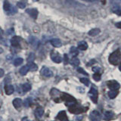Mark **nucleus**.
<instances>
[{"label": "nucleus", "instance_id": "f257e3e1", "mask_svg": "<svg viewBox=\"0 0 121 121\" xmlns=\"http://www.w3.org/2000/svg\"><path fill=\"white\" fill-rule=\"evenodd\" d=\"M109 62L112 65H118L121 62V52L120 50H116L111 53L108 58Z\"/></svg>", "mask_w": 121, "mask_h": 121}, {"label": "nucleus", "instance_id": "f03ea898", "mask_svg": "<svg viewBox=\"0 0 121 121\" xmlns=\"http://www.w3.org/2000/svg\"><path fill=\"white\" fill-rule=\"evenodd\" d=\"M61 98H62L63 101H65L66 104L67 105H69V106L77 103V101H76L75 98H73V96H71L70 95H69V94L64 93L62 95V96H61Z\"/></svg>", "mask_w": 121, "mask_h": 121}, {"label": "nucleus", "instance_id": "7ed1b4c3", "mask_svg": "<svg viewBox=\"0 0 121 121\" xmlns=\"http://www.w3.org/2000/svg\"><path fill=\"white\" fill-rule=\"evenodd\" d=\"M68 110H69V111L70 113H75V114H79V113H81L85 111V109H83L82 107L76 105V104L69 106V109Z\"/></svg>", "mask_w": 121, "mask_h": 121}, {"label": "nucleus", "instance_id": "20e7f679", "mask_svg": "<svg viewBox=\"0 0 121 121\" xmlns=\"http://www.w3.org/2000/svg\"><path fill=\"white\" fill-rule=\"evenodd\" d=\"M98 90L96 88H95V87H92L91 89L89 90V95L90 97V98L92 99V101L94 102V103H97L98 101Z\"/></svg>", "mask_w": 121, "mask_h": 121}, {"label": "nucleus", "instance_id": "39448f33", "mask_svg": "<svg viewBox=\"0 0 121 121\" xmlns=\"http://www.w3.org/2000/svg\"><path fill=\"white\" fill-rule=\"evenodd\" d=\"M107 86L111 90H119L120 89V84L116 80H110L107 82Z\"/></svg>", "mask_w": 121, "mask_h": 121}, {"label": "nucleus", "instance_id": "423d86ee", "mask_svg": "<svg viewBox=\"0 0 121 121\" xmlns=\"http://www.w3.org/2000/svg\"><path fill=\"white\" fill-rule=\"evenodd\" d=\"M89 118L92 121H101V114L100 113L97 111H93L91 112L89 115Z\"/></svg>", "mask_w": 121, "mask_h": 121}, {"label": "nucleus", "instance_id": "0eeeda50", "mask_svg": "<svg viewBox=\"0 0 121 121\" xmlns=\"http://www.w3.org/2000/svg\"><path fill=\"white\" fill-rule=\"evenodd\" d=\"M40 73L41 75H43V77H51L53 76L52 71L46 67H43L40 70Z\"/></svg>", "mask_w": 121, "mask_h": 121}, {"label": "nucleus", "instance_id": "6e6552de", "mask_svg": "<svg viewBox=\"0 0 121 121\" xmlns=\"http://www.w3.org/2000/svg\"><path fill=\"white\" fill-rule=\"evenodd\" d=\"M51 58L55 63H60L62 61V58L57 52H52L51 53Z\"/></svg>", "mask_w": 121, "mask_h": 121}, {"label": "nucleus", "instance_id": "1a4fd4ad", "mask_svg": "<svg viewBox=\"0 0 121 121\" xmlns=\"http://www.w3.org/2000/svg\"><path fill=\"white\" fill-rule=\"evenodd\" d=\"M21 41V38L19 36H14L11 39V44L13 47H20V43Z\"/></svg>", "mask_w": 121, "mask_h": 121}, {"label": "nucleus", "instance_id": "9d476101", "mask_svg": "<svg viewBox=\"0 0 121 121\" xmlns=\"http://www.w3.org/2000/svg\"><path fill=\"white\" fill-rule=\"evenodd\" d=\"M26 12L30 14L33 19H36L38 16V11L36 9H28L26 10Z\"/></svg>", "mask_w": 121, "mask_h": 121}, {"label": "nucleus", "instance_id": "9b49d317", "mask_svg": "<svg viewBox=\"0 0 121 121\" xmlns=\"http://www.w3.org/2000/svg\"><path fill=\"white\" fill-rule=\"evenodd\" d=\"M57 119H58L60 121H68L67 116L66 114L65 111H60L58 113V114L57 115Z\"/></svg>", "mask_w": 121, "mask_h": 121}, {"label": "nucleus", "instance_id": "f8f14e48", "mask_svg": "<svg viewBox=\"0 0 121 121\" xmlns=\"http://www.w3.org/2000/svg\"><path fill=\"white\" fill-rule=\"evenodd\" d=\"M44 114V109L41 107L37 108L35 110V116L36 118H41Z\"/></svg>", "mask_w": 121, "mask_h": 121}, {"label": "nucleus", "instance_id": "ddd939ff", "mask_svg": "<svg viewBox=\"0 0 121 121\" xmlns=\"http://www.w3.org/2000/svg\"><path fill=\"white\" fill-rule=\"evenodd\" d=\"M14 91V86H11V85H5V92L6 93V95H11Z\"/></svg>", "mask_w": 121, "mask_h": 121}, {"label": "nucleus", "instance_id": "4468645a", "mask_svg": "<svg viewBox=\"0 0 121 121\" xmlns=\"http://www.w3.org/2000/svg\"><path fill=\"white\" fill-rule=\"evenodd\" d=\"M50 43L53 46L55 47V48H60L62 45L61 42H60V40L58 39H52L50 41Z\"/></svg>", "mask_w": 121, "mask_h": 121}, {"label": "nucleus", "instance_id": "2eb2a0df", "mask_svg": "<svg viewBox=\"0 0 121 121\" xmlns=\"http://www.w3.org/2000/svg\"><path fill=\"white\" fill-rule=\"evenodd\" d=\"M78 48L79 50L85 51L88 48V44H87L85 41H81L78 43Z\"/></svg>", "mask_w": 121, "mask_h": 121}, {"label": "nucleus", "instance_id": "dca6fc26", "mask_svg": "<svg viewBox=\"0 0 121 121\" xmlns=\"http://www.w3.org/2000/svg\"><path fill=\"white\" fill-rule=\"evenodd\" d=\"M13 105L16 109H19L22 106V100L21 98H15L13 101Z\"/></svg>", "mask_w": 121, "mask_h": 121}, {"label": "nucleus", "instance_id": "f3484780", "mask_svg": "<svg viewBox=\"0 0 121 121\" xmlns=\"http://www.w3.org/2000/svg\"><path fill=\"white\" fill-rule=\"evenodd\" d=\"M100 30L98 28H94V29H92L89 32V35L91 36H95L97 35L100 33Z\"/></svg>", "mask_w": 121, "mask_h": 121}, {"label": "nucleus", "instance_id": "a211bd4d", "mask_svg": "<svg viewBox=\"0 0 121 121\" xmlns=\"http://www.w3.org/2000/svg\"><path fill=\"white\" fill-rule=\"evenodd\" d=\"M27 67L29 68V70H30L31 71H36L38 69L37 65L33 62H28L27 64Z\"/></svg>", "mask_w": 121, "mask_h": 121}, {"label": "nucleus", "instance_id": "6ab92c4d", "mask_svg": "<svg viewBox=\"0 0 121 121\" xmlns=\"http://www.w3.org/2000/svg\"><path fill=\"white\" fill-rule=\"evenodd\" d=\"M11 8V6L10 5L9 2L8 1V0H5V2L3 3V9L8 12V11H10Z\"/></svg>", "mask_w": 121, "mask_h": 121}, {"label": "nucleus", "instance_id": "aec40b11", "mask_svg": "<svg viewBox=\"0 0 121 121\" xmlns=\"http://www.w3.org/2000/svg\"><path fill=\"white\" fill-rule=\"evenodd\" d=\"M113 117V113L112 111H106L104 113V118L106 120H111Z\"/></svg>", "mask_w": 121, "mask_h": 121}, {"label": "nucleus", "instance_id": "412c9836", "mask_svg": "<svg viewBox=\"0 0 121 121\" xmlns=\"http://www.w3.org/2000/svg\"><path fill=\"white\" fill-rule=\"evenodd\" d=\"M118 95V90H111L108 92V96L110 98H114Z\"/></svg>", "mask_w": 121, "mask_h": 121}, {"label": "nucleus", "instance_id": "4be33fe9", "mask_svg": "<svg viewBox=\"0 0 121 121\" xmlns=\"http://www.w3.org/2000/svg\"><path fill=\"white\" fill-rule=\"evenodd\" d=\"M22 89L24 92H27L31 89V86H30V84H29V83H24V84L22 85Z\"/></svg>", "mask_w": 121, "mask_h": 121}, {"label": "nucleus", "instance_id": "5701e85b", "mask_svg": "<svg viewBox=\"0 0 121 121\" xmlns=\"http://www.w3.org/2000/svg\"><path fill=\"white\" fill-rule=\"evenodd\" d=\"M70 55L73 56V57H76L78 54H79V52L77 50V48L73 46V47H71L70 48Z\"/></svg>", "mask_w": 121, "mask_h": 121}, {"label": "nucleus", "instance_id": "b1692460", "mask_svg": "<svg viewBox=\"0 0 121 121\" xmlns=\"http://www.w3.org/2000/svg\"><path fill=\"white\" fill-rule=\"evenodd\" d=\"M70 64L73 66L77 67V66H78L79 64V60L77 58V57H73V58H72L71 60H70Z\"/></svg>", "mask_w": 121, "mask_h": 121}, {"label": "nucleus", "instance_id": "393cba45", "mask_svg": "<svg viewBox=\"0 0 121 121\" xmlns=\"http://www.w3.org/2000/svg\"><path fill=\"white\" fill-rule=\"evenodd\" d=\"M28 70H29V68H28L27 66H23L20 69V73L22 76H24V75H26V73H27Z\"/></svg>", "mask_w": 121, "mask_h": 121}, {"label": "nucleus", "instance_id": "a878e982", "mask_svg": "<svg viewBox=\"0 0 121 121\" xmlns=\"http://www.w3.org/2000/svg\"><path fill=\"white\" fill-rule=\"evenodd\" d=\"M32 101H33V99L31 98H26V99L24 100V106L26 108H28L30 106V104H31L32 103Z\"/></svg>", "mask_w": 121, "mask_h": 121}, {"label": "nucleus", "instance_id": "bb28decb", "mask_svg": "<svg viewBox=\"0 0 121 121\" xmlns=\"http://www.w3.org/2000/svg\"><path fill=\"white\" fill-rule=\"evenodd\" d=\"M23 61H24V60H23V58H17L14 60V66H19V65H21V64L23 63Z\"/></svg>", "mask_w": 121, "mask_h": 121}, {"label": "nucleus", "instance_id": "cd10ccee", "mask_svg": "<svg viewBox=\"0 0 121 121\" xmlns=\"http://www.w3.org/2000/svg\"><path fill=\"white\" fill-rule=\"evenodd\" d=\"M80 82H82L83 84H84L85 86H89V79H87V78H81L80 79Z\"/></svg>", "mask_w": 121, "mask_h": 121}, {"label": "nucleus", "instance_id": "c85d7f7f", "mask_svg": "<svg viewBox=\"0 0 121 121\" xmlns=\"http://www.w3.org/2000/svg\"><path fill=\"white\" fill-rule=\"evenodd\" d=\"M17 8H19V9H24V8L26 7V3L24 2H18L17 3Z\"/></svg>", "mask_w": 121, "mask_h": 121}, {"label": "nucleus", "instance_id": "c756f323", "mask_svg": "<svg viewBox=\"0 0 121 121\" xmlns=\"http://www.w3.org/2000/svg\"><path fill=\"white\" fill-rule=\"evenodd\" d=\"M35 59V55L33 54V53H30L28 58H27V61L28 62H33V60Z\"/></svg>", "mask_w": 121, "mask_h": 121}, {"label": "nucleus", "instance_id": "7c9ffc66", "mask_svg": "<svg viewBox=\"0 0 121 121\" xmlns=\"http://www.w3.org/2000/svg\"><path fill=\"white\" fill-rule=\"evenodd\" d=\"M93 79L95 81H99L101 79V74L99 73H95L93 75Z\"/></svg>", "mask_w": 121, "mask_h": 121}, {"label": "nucleus", "instance_id": "2f4dec72", "mask_svg": "<svg viewBox=\"0 0 121 121\" xmlns=\"http://www.w3.org/2000/svg\"><path fill=\"white\" fill-rule=\"evenodd\" d=\"M77 70H78V72L79 73H82V74H84V75H86V76H88V73H86V72L82 69V68H81V67H79L78 69H77Z\"/></svg>", "mask_w": 121, "mask_h": 121}, {"label": "nucleus", "instance_id": "473e14b6", "mask_svg": "<svg viewBox=\"0 0 121 121\" xmlns=\"http://www.w3.org/2000/svg\"><path fill=\"white\" fill-rule=\"evenodd\" d=\"M113 12L116 13V14H117L118 15H121V9H120L119 8H117L116 9L113 10Z\"/></svg>", "mask_w": 121, "mask_h": 121}, {"label": "nucleus", "instance_id": "72a5a7b5", "mask_svg": "<svg viewBox=\"0 0 121 121\" xmlns=\"http://www.w3.org/2000/svg\"><path fill=\"white\" fill-rule=\"evenodd\" d=\"M4 74H5V71H4V70L2 69V68H0V78L2 77Z\"/></svg>", "mask_w": 121, "mask_h": 121}, {"label": "nucleus", "instance_id": "f704fd0d", "mask_svg": "<svg viewBox=\"0 0 121 121\" xmlns=\"http://www.w3.org/2000/svg\"><path fill=\"white\" fill-rule=\"evenodd\" d=\"M92 70L94 72H95V73H98V71L100 70V68L99 67H95L92 68Z\"/></svg>", "mask_w": 121, "mask_h": 121}, {"label": "nucleus", "instance_id": "c9c22d12", "mask_svg": "<svg viewBox=\"0 0 121 121\" xmlns=\"http://www.w3.org/2000/svg\"><path fill=\"white\" fill-rule=\"evenodd\" d=\"M2 36H3V30L1 27H0V39H2Z\"/></svg>", "mask_w": 121, "mask_h": 121}, {"label": "nucleus", "instance_id": "e433bc0d", "mask_svg": "<svg viewBox=\"0 0 121 121\" xmlns=\"http://www.w3.org/2000/svg\"><path fill=\"white\" fill-rule=\"evenodd\" d=\"M68 61V57H67V55H64V63L67 64Z\"/></svg>", "mask_w": 121, "mask_h": 121}, {"label": "nucleus", "instance_id": "4c0bfd02", "mask_svg": "<svg viewBox=\"0 0 121 121\" xmlns=\"http://www.w3.org/2000/svg\"><path fill=\"white\" fill-rule=\"evenodd\" d=\"M116 26H117V28H120L121 29V21L117 23V24H116Z\"/></svg>", "mask_w": 121, "mask_h": 121}, {"label": "nucleus", "instance_id": "58836bf2", "mask_svg": "<svg viewBox=\"0 0 121 121\" xmlns=\"http://www.w3.org/2000/svg\"><path fill=\"white\" fill-rule=\"evenodd\" d=\"M21 121H29V120L27 117H24V118H22Z\"/></svg>", "mask_w": 121, "mask_h": 121}, {"label": "nucleus", "instance_id": "ea45409f", "mask_svg": "<svg viewBox=\"0 0 121 121\" xmlns=\"http://www.w3.org/2000/svg\"><path fill=\"white\" fill-rule=\"evenodd\" d=\"M2 52H3V49L2 48H0V54H2Z\"/></svg>", "mask_w": 121, "mask_h": 121}, {"label": "nucleus", "instance_id": "a19ab883", "mask_svg": "<svg viewBox=\"0 0 121 121\" xmlns=\"http://www.w3.org/2000/svg\"><path fill=\"white\" fill-rule=\"evenodd\" d=\"M0 121H3V119H2V117L0 116Z\"/></svg>", "mask_w": 121, "mask_h": 121}, {"label": "nucleus", "instance_id": "79ce46f5", "mask_svg": "<svg viewBox=\"0 0 121 121\" xmlns=\"http://www.w3.org/2000/svg\"><path fill=\"white\" fill-rule=\"evenodd\" d=\"M86 1H88V2H92L94 0H86Z\"/></svg>", "mask_w": 121, "mask_h": 121}, {"label": "nucleus", "instance_id": "37998d69", "mask_svg": "<svg viewBox=\"0 0 121 121\" xmlns=\"http://www.w3.org/2000/svg\"><path fill=\"white\" fill-rule=\"evenodd\" d=\"M120 70L121 71V66H120Z\"/></svg>", "mask_w": 121, "mask_h": 121}, {"label": "nucleus", "instance_id": "c03bdc74", "mask_svg": "<svg viewBox=\"0 0 121 121\" xmlns=\"http://www.w3.org/2000/svg\"><path fill=\"white\" fill-rule=\"evenodd\" d=\"M33 1H37V0H33Z\"/></svg>", "mask_w": 121, "mask_h": 121}]
</instances>
